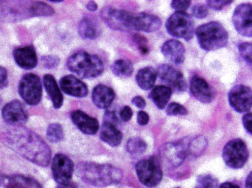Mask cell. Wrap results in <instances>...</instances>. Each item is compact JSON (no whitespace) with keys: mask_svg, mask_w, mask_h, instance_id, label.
<instances>
[{"mask_svg":"<svg viewBox=\"0 0 252 188\" xmlns=\"http://www.w3.org/2000/svg\"><path fill=\"white\" fill-rule=\"evenodd\" d=\"M4 138L8 147L26 159L43 167L50 163V148L32 131L18 127L6 132Z\"/></svg>","mask_w":252,"mask_h":188,"instance_id":"1","label":"cell"},{"mask_svg":"<svg viewBox=\"0 0 252 188\" xmlns=\"http://www.w3.org/2000/svg\"><path fill=\"white\" fill-rule=\"evenodd\" d=\"M78 173L84 182L97 187L118 184L123 176L121 170L111 165L93 162L80 163Z\"/></svg>","mask_w":252,"mask_h":188,"instance_id":"2","label":"cell"},{"mask_svg":"<svg viewBox=\"0 0 252 188\" xmlns=\"http://www.w3.org/2000/svg\"><path fill=\"white\" fill-rule=\"evenodd\" d=\"M67 68L83 78H95L103 71L101 60L96 55L79 51L70 56L66 63Z\"/></svg>","mask_w":252,"mask_h":188,"instance_id":"3","label":"cell"},{"mask_svg":"<svg viewBox=\"0 0 252 188\" xmlns=\"http://www.w3.org/2000/svg\"><path fill=\"white\" fill-rule=\"evenodd\" d=\"M198 44L204 50L214 51L225 47L228 33L219 22L211 21L197 27L195 31Z\"/></svg>","mask_w":252,"mask_h":188,"instance_id":"4","label":"cell"},{"mask_svg":"<svg viewBox=\"0 0 252 188\" xmlns=\"http://www.w3.org/2000/svg\"><path fill=\"white\" fill-rule=\"evenodd\" d=\"M165 28L171 36L188 41L193 37L194 22L188 13L176 11L167 19Z\"/></svg>","mask_w":252,"mask_h":188,"instance_id":"5","label":"cell"},{"mask_svg":"<svg viewBox=\"0 0 252 188\" xmlns=\"http://www.w3.org/2000/svg\"><path fill=\"white\" fill-rule=\"evenodd\" d=\"M135 170L139 181L147 187L157 186L162 178L159 162L155 157L139 161L136 164Z\"/></svg>","mask_w":252,"mask_h":188,"instance_id":"6","label":"cell"},{"mask_svg":"<svg viewBox=\"0 0 252 188\" xmlns=\"http://www.w3.org/2000/svg\"><path fill=\"white\" fill-rule=\"evenodd\" d=\"M222 158L230 168H242L248 158V151L245 143L239 138L231 140L223 147Z\"/></svg>","mask_w":252,"mask_h":188,"instance_id":"7","label":"cell"},{"mask_svg":"<svg viewBox=\"0 0 252 188\" xmlns=\"http://www.w3.org/2000/svg\"><path fill=\"white\" fill-rule=\"evenodd\" d=\"M19 93L22 98L31 105H35L42 96V85L40 78L33 73L25 74L20 81Z\"/></svg>","mask_w":252,"mask_h":188,"instance_id":"8","label":"cell"},{"mask_svg":"<svg viewBox=\"0 0 252 188\" xmlns=\"http://www.w3.org/2000/svg\"><path fill=\"white\" fill-rule=\"evenodd\" d=\"M131 12L105 7L100 11V16L104 23L115 31H129L130 28Z\"/></svg>","mask_w":252,"mask_h":188,"instance_id":"9","label":"cell"},{"mask_svg":"<svg viewBox=\"0 0 252 188\" xmlns=\"http://www.w3.org/2000/svg\"><path fill=\"white\" fill-rule=\"evenodd\" d=\"M74 168L72 160L63 154L56 155L52 160L51 169L55 181L60 186L70 184Z\"/></svg>","mask_w":252,"mask_h":188,"instance_id":"10","label":"cell"},{"mask_svg":"<svg viewBox=\"0 0 252 188\" xmlns=\"http://www.w3.org/2000/svg\"><path fill=\"white\" fill-rule=\"evenodd\" d=\"M159 80L175 93L186 90L187 84L182 73L167 64L159 65L156 71Z\"/></svg>","mask_w":252,"mask_h":188,"instance_id":"11","label":"cell"},{"mask_svg":"<svg viewBox=\"0 0 252 188\" xmlns=\"http://www.w3.org/2000/svg\"><path fill=\"white\" fill-rule=\"evenodd\" d=\"M232 22L236 31L241 35L251 37L252 35V5L249 3L239 4L235 8Z\"/></svg>","mask_w":252,"mask_h":188,"instance_id":"12","label":"cell"},{"mask_svg":"<svg viewBox=\"0 0 252 188\" xmlns=\"http://www.w3.org/2000/svg\"><path fill=\"white\" fill-rule=\"evenodd\" d=\"M252 90L249 87L243 85H236L228 93L229 104L238 113L247 112L252 107Z\"/></svg>","mask_w":252,"mask_h":188,"instance_id":"13","label":"cell"},{"mask_svg":"<svg viewBox=\"0 0 252 188\" xmlns=\"http://www.w3.org/2000/svg\"><path fill=\"white\" fill-rule=\"evenodd\" d=\"M161 21L158 16L145 13H131V30L152 32L160 29Z\"/></svg>","mask_w":252,"mask_h":188,"instance_id":"14","label":"cell"},{"mask_svg":"<svg viewBox=\"0 0 252 188\" xmlns=\"http://www.w3.org/2000/svg\"><path fill=\"white\" fill-rule=\"evenodd\" d=\"M161 155L173 167H178L185 160L188 154V143L184 141L165 144L161 149Z\"/></svg>","mask_w":252,"mask_h":188,"instance_id":"15","label":"cell"},{"mask_svg":"<svg viewBox=\"0 0 252 188\" xmlns=\"http://www.w3.org/2000/svg\"><path fill=\"white\" fill-rule=\"evenodd\" d=\"M2 116L7 124L17 126L25 124L28 119V115L24 107L17 100L10 101L3 107Z\"/></svg>","mask_w":252,"mask_h":188,"instance_id":"16","label":"cell"},{"mask_svg":"<svg viewBox=\"0 0 252 188\" xmlns=\"http://www.w3.org/2000/svg\"><path fill=\"white\" fill-rule=\"evenodd\" d=\"M190 91L197 100L203 103L211 102L215 97L214 92L207 82L196 75L190 80Z\"/></svg>","mask_w":252,"mask_h":188,"instance_id":"17","label":"cell"},{"mask_svg":"<svg viewBox=\"0 0 252 188\" xmlns=\"http://www.w3.org/2000/svg\"><path fill=\"white\" fill-rule=\"evenodd\" d=\"M59 83L62 90L67 95L84 97L88 94V89L86 84L73 75L63 76Z\"/></svg>","mask_w":252,"mask_h":188,"instance_id":"18","label":"cell"},{"mask_svg":"<svg viewBox=\"0 0 252 188\" xmlns=\"http://www.w3.org/2000/svg\"><path fill=\"white\" fill-rule=\"evenodd\" d=\"M73 123L85 134L94 135L98 131L99 125L97 120L82 111L77 110L71 113Z\"/></svg>","mask_w":252,"mask_h":188,"instance_id":"19","label":"cell"},{"mask_svg":"<svg viewBox=\"0 0 252 188\" xmlns=\"http://www.w3.org/2000/svg\"><path fill=\"white\" fill-rule=\"evenodd\" d=\"M13 57L16 63L25 69H32L37 63L36 52L32 45L16 48L13 52Z\"/></svg>","mask_w":252,"mask_h":188,"instance_id":"20","label":"cell"},{"mask_svg":"<svg viewBox=\"0 0 252 188\" xmlns=\"http://www.w3.org/2000/svg\"><path fill=\"white\" fill-rule=\"evenodd\" d=\"M161 52L165 58L174 64H181L185 60V49L179 40L166 41L161 46Z\"/></svg>","mask_w":252,"mask_h":188,"instance_id":"21","label":"cell"},{"mask_svg":"<svg viewBox=\"0 0 252 188\" xmlns=\"http://www.w3.org/2000/svg\"><path fill=\"white\" fill-rule=\"evenodd\" d=\"M0 188H43L35 180L21 175L0 177Z\"/></svg>","mask_w":252,"mask_h":188,"instance_id":"22","label":"cell"},{"mask_svg":"<svg viewBox=\"0 0 252 188\" xmlns=\"http://www.w3.org/2000/svg\"><path fill=\"white\" fill-rule=\"evenodd\" d=\"M115 94L110 87L103 84L95 86L92 94V101L100 109H106L112 103Z\"/></svg>","mask_w":252,"mask_h":188,"instance_id":"23","label":"cell"},{"mask_svg":"<svg viewBox=\"0 0 252 188\" xmlns=\"http://www.w3.org/2000/svg\"><path fill=\"white\" fill-rule=\"evenodd\" d=\"M43 84L46 92L50 97L56 109L61 108L63 104V97L54 77L50 74L43 76Z\"/></svg>","mask_w":252,"mask_h":188,"instance_id":"24","label":"cell"},{"mask_svg":"<svg viewBox=\"0 0 252 188\" xmlns=\"http://www.w3.org/2000/svg\"><path fill=\"white\" fill-rule=\"evenodd\" d=\"M99 136L102 141L112 147L118 146L123 138L122 133L116 125L107 122L102 124Z\"/></svg>","mask_w":252,"mask_h":188,"instance_id":"25","label":"cell"},{"mask_svg":"<svg viewBox=\"0 0 252 188\" xmlns=\"http://www.w3.org/2000/svg\"><path fill=\"white\" fill-rule=\"evenodd\" d=\"M78 32L84 39H94L99 35V26L93 18L85 17L79 24Z\"/></svg>","mask_w":252,"mask_h":188,"instance_id":"26","label":"cell"},{"mask_svg":"<svg viewBox=\"0 0 252 188\" xmlns=\"http://www.w3.org/2000/svg\"><path fill=\"white\" fill-rule=\"evenodd\" d=\"M157 72L152 66L144 67L138 70L136 75V81L142 90L152 88L157 79Z\"/></svg>","mask_w":252,"mask_h":188,"instance_id":"27","label":"cell"},{"mask_svg":"<svg viewBox=\"0 0 252 188\" xmlns=\"http://www.w3.org/2000/svg\"><path fill=\"white\" fill-rule=\"evenodd\" d=\"M172 91L166 86L155 87L149 94L150 98L159 109H163L170 99Z\"/></svg>","mask_w":252,"mask_h":188,"instance_id":"28","label":"cell"},{"mask_svg":"<svg viewBox=\"0 0 252 188\" xmlns=\"http://www.w3.org/2000/svg\"><path fill=\"white\" fill-rule=\"evenodd\" d=\"M111 69L116 76L120 78H127L132 74L133 66L129 60L119 59L113 63L111 66Z\"/></svg>","mask_w":252,"mask_h":188,"instance_id":"29","label":"cell"},{"mask_svg":"<svg viewBox=\"0 0 252 188\" xmlns=\"http://www.w3.org/2000/svg\"><path fill=\"white\" fill-rule=\"evenodd\" d=\"M207 145V141L205 137H196L188 143V154L198 157L204 152Z\"/></svg>","mask_w":252,"mask_h":188,"instance_id":"30","label":"cell"},{"mask_svg":"<svg viewBox=\"0 0 252 188\" xmlns=\"http://www.w3.org/2000/svg\"><path fill=\"white\" fill-rule=\"evenodd\" d=\"M30 12L34 16H48L53 15L55 11L49 4L43 2H36L30 7Z\"/></svg>","mask_w":252,"mask_h":188,"instance_id":"31","label":"cell"},{"mask_svg":"<svg viewBox=\"0 0 252 188\" xmlns=\"http://www.w3.org/2000/svg\"><path fill=\"white\" fill-rule=\"evenodd\" d=\"M46 137L47 140L52 143L61 141L63 137L62 126L58 123H52L49 125L47 129Z\"/></svg>","mask_w":252,"mask_h":188,"instance_id":"32","label":"cell"},{"mask_svg":"<svg viewBox=\"0 0 252 188\" xmlns=\"http://www.w3.org/2000/svg\"><path fill=\"white\" fill-rule=\"evenodd\" d=\"M147 147L146 143L138 137L130 138L126 143V150L133 155H138L143 153Z\"/></svg>","mask_w":252,"mask_h":188,"instance_id":"33","label":"cell"},{"mask_svg":"<svg viewBox=\"0 0 252 188\" xmlns=\"http://www.w3.org/2000/svg\"><path fill=\"white\" fill-rule=\"evenodd\" d=\"M217 179L210 174H203L199 175L196 179L194 188H217Z\"/></svg>","mask_w":252,"mask_h":188,"instance_id":"34","label":"cell"},{"mask_svg":"<svg viewBox=\"0 0 252 188\" xmlns=\"http://www.w3.org/2000/svg\"><path fill=\"white\" fill-rule=\"evenodd\" d=\"M238 49L241 56L251 66L252 55V45L251 43L248 42H242L238 45Z\"/></svg>","mask_w":252,"mask_h":188,"instance_id":"35","label":"cell"},{"mask_svg":"<svg viewBox=\"0 0 252 188\" xmlns=\"http://www.w3.org/2000/svg\"><path fill=\"white\" fill-rule=\"evenodd\" d=\"M166 113L168 116L185 115L187 114L188 111L181 104L176 102H172L167 107Z\"/></svg>","mask_w":252,"mask_h":188,"instance_id":"36","label":"cell"},{"mask_svg":"<svg viewBox=\"0 0 252 188\" xmlns=\"http://www.w3.org/2000/svg\"><path fill=\"white\" fill-rule=\"evenodd\" d=\"M133 41L137 44L139 50L143 54H146L149 52V48L147 46L148 40L143 35L135 33L133 35Z\"/></svg>","mask_w":252,"mask_h":188,"instance_id":"37","label":"cell"},{"mask_svg":"<svg viewBox=\"0 0 252 188\" xmlns=\"http://www.w3.org/2000/svg\"><path fill=\"white\" fill-rule=\"evenodd\" d=\"M191 12L195 18L202 19L207 16L208 10L205 5L196 4L192 7Z\"/></svg>","mask_w":252,"mask_h":188,"instance_id":"38","label":"cell"},{"mask_svg":"<svg viewBox=\"0 0 252 188\" xmlns=\"http://www.w3.org/2000/svg\"><path fill=\"white\" fill-rule=\"evenodd\" d=\"M233 0H206L208 6L215 11H220L224 6L233 2Z\"/></svg>","mask_w":252,"mask_h":188,"instance_id":"39","label":"cell"},{"mask_svg":"<svg viewBox=\"0 0 252 188\" xmlns=\"http://www.w3.org/2000/svg\"><path fill=\"white\" fill-rule=\"evenodd\" d=\"M191 0H172L171 7L178 12L186 11L191 4Z\"/></svg>","mask_w":252,"mask_h":188,"instance_id":"40","label":"cell"},{"mask_svg":"<svg viewBox=\"0 0 252 188\" xmlns=\"http://www.w3.org/2000/svg\"><path fill=\"white\" fill-rule=\"evenodd\" d=\"M42 60L45 67L49 69L56 67L60 63L59 58L55 56H46Z\"/></svg>","mask_w":252,"mask_h":188,"instance_id":"41","label":"cell"},{"mask_svg":"<svg viewBox=\"0 0 252 188\" xmlns=\"http://www.w3.org/2000/svg\"><path fill=\"white\" fill-rule=\"evenodd\" d=\"M133 112L131 108L127 105L125 106L121 109L120 116L121 119L125 122L128 121L131 118Z\"/></svg>","mask_w":252,"mask_h":188,"instance_id":"42","label":"cell"},{"mask_svg":"<svg viewBox=\"0 0 252 188\" xmlns=\"http://www.w3.org/2000/svg\"><path fill=\"white\" fill-rule=\"evenodd\" d=\"M242 122L244 128L250 134H252V116L251 113L244 115L242 118Z\"/></svg>","mask_w":252,"mask_h":188,"instance_id":"43","label":"cell"},{"mask_svg":"<svg viewBox=\"0 0 252 188\" xmlns=\"http://www.w3.org/2000/svg\"><path fill=\"white\" fill-rule=\"evenodd\" d=\"M104 122L109 123L116 125L118 118L113 111H107L104 115Z\"/></svg>","mask_w":252,"mask_h":188,"instance_id":"44","label":"cell"},{"mask_svg":"<svg viewBox=\"0 0 252 188\" xmlns=\"http://www.w3.org/2000/svg\"><path fill=\"white\" fill-rule=\"evenodd\" d=\"M149 120L148 114L144 111H140L138 112L137 122L139 125H144L148 124Z\"/></svg>","mask_w":252,"mask_h":188,"instance_id":"45","label":"cell"},{"mask_svg":"<svg viewBox=\"0 0 252 188\" xmlns=\"http://www.w3.org/2000/svg\"><path fill=\"white\" fill-rule=\"evenodd\" d=\"M132 103L139 109H144L146 106V101L144 99L139 95L133 97L131 100Z\"/></svg>","mask_w":252,"mask_h":188,"instance_id":"46","label":"cell"},{"mask_svg":"<svg viewBox=\"0 0 252 188\" xmlns=\"http://www.w3.org/2000/svg\"><path fill=\"white\" fill-rule=\"evenodd\" d=\"M7 84V72L6 70L0 66V88L6 86Z\"/></svg>","mask_w":252,"mask_h":188,"instance_id":"47","label":"cell"},{"mask_svg":"<svg viewBox=\"0 0 252 188\" xmlns=\"http://www.w3.org/2000/svg\"><path fill=\"white\" fill-rule=\"evenodd\" d=\"M97 4L94 0L90 1L86 5V8L92 12H94L97 9Z\"/></svg>","mask_w":252,"mask_h":188,"instance_id":"48","label":"cell"},{"mask_svg":"<svg viewBox=\"0 0 252 188\" xmlns=\"http://www.w3.org/2000/svg\"><path fill=\"white\" fill-rule=\"evenodd\" d=\"M219 188H240L239 186L230 183V182H225L222 183L220 186Z\"/></svg>","mask_w":252,"mask_h":188,"instance_id":"49","label":"cell"},{"mask_svg":"<svg viewBox=\"0 0 252 188\" xmlns=\"http://www.w3.org/2000/svg\"><path fill=\"white\" fill-rule=\"evenodd\" d=\"M252 172H251L248 175L246 181V185L245 187L246 188H252Z\"/></svg>","mask_w":252,"mask_h":188,"instance_id":"50","label":"cell"},{"mask_svg":"<svg viewBox=\"0 0 252 188\" xmlns=\"http://www.w3.org/2000/svg\"><path fill=\"white\" fill-rule=\"evenodd\" d=\"M58 188H76V187L72 185L71 184L68 186H61L60 187H58Z\"/></svg>","mask_w":252,"mask_h":188,"instance_id":"51","label":"cell"},{"mask_svg":"<svg viewBox=\"0 0 252 188\" xmlns=\"http://www.w3.org/2000/svg\"><path fill=\"white\" fill-rule=\"evenodd\" d=\"M50 1L53 3H60L63 2V0H50Z\"/></svg>","mask_w":252,"mask_h":188,"instance_id":"52","label":"cell"},{"mask_svg":"<svg viewBox=\"0 0 252 188\" xmlns=\"http://www.w3.org/2000/svg\"><path fill=\"white\" fill-rule=\"evenodd\" d=\"M181 188L180 187H176V188Z\"/></svg>","mask_w":252,"mask_h":188,"instance_id":"53","label":"cell"}]
</instances>
